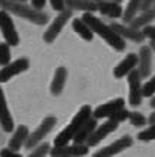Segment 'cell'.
I'll return each mask as SVG.
<instances>
[{
    "label": "cell",
    "instance_id": "cell-4",
    "mask_svg": "<svg viewBox=\"0 0 155 157\" xmlns=\"http://www.w3.org/2000/svg\"><path fill=\"white\" fill-rule=\"evenodd\" d=\"M0 31H2V35L5 38V43H7L10 47H15V46L19 44V35H18V31L15 28L12 16L9 12L2 10V9H0Z\"/></svg>",
    "mask_w": 155,
    "mask_h": 157
},
{
    "label": "cell",
    "instance_id": "cell-6",
    "mask_svg": "<svg viewBox=\"0 0 155 157\" xmlns=\"http://www.w3.org/2000/svg\"><path fill=\"white\" fill-rule=\"evenodd\" d=\"M72 16H73V12H72L70 9H66V10L60 12V13L53 19V22L50 24V27L47 28V31H44V35H42L44 41H46V43H53V41L57 38V35L61 33V29L65 28V25L68 24V21L72 19Z\"/></svg>",
    "mask_w": 155,
    "mask_h": 157
},
{
    "label": "cell",
    "instance_id": "cell-40",
    "mask_svg": "<svg viewBox=\"0 0 155 157\" xmlns=\"http://www.w3.org/2000/svg\"><path fill=\"white\" fill-rule=\"evenodd\" d=\"M154 9H155V5H154Z\"/></svg>",
    "mask_w": 155,
    "mask_h": 157
},
{
    "label": "cell",
    "instance_id": "cell-23",
    "mask_svg": "<svg viewBox=\"0 0 155 157\" xmlns=\"http://www.w3.org/2000/svg\"><path fill=\"white\" fill-rule=\"evenodd\" d=\"M155 19V9H151V10H146V12H142L139 16H136L135 19L129 24V27H132L133 29H138L141 31L143 28H146L151 25V22Z\"/></svg>",
    "mask_w": 155,
    "mask_h": 157
},
{
    "label": "cell",
    "instance_id": "cell-38",
    "mask_svg": "<svg viewBox=\"0 0 155 157\" xmlns=\"http://www.w3.org/2000/svg\"><path fill=\"white\" fill-rule=\"evenodd\" d=\"M149 46H151V48H152V50H154V52H155V43H151Z\"/></svg>",
    "mask_w": 155,
    "mask_h": 157
},
{
    "label": "cell",
    "instance_id": "cell-24",
    "mask_svg": "<svg viewBox=\"0 0 155 157\" xmlns=\"http://www.w3.org/2000/svg\"><path fill=\"white\" fill-rule=\"evenodd\" d=\"M141 9H142V0H129L127 6L124 7V12H123V22L126 25H129L138 16V12Z\"/></svg>",
    "mask_w": 155,
    "mask_h": 157
},
{
    "label": "cell",
    "instance_id": "cell-20",
    "mask_svg": "<svg viewBox=\"0 0 155 157\" xmlns=\"http://www.w3.org/2000/svg\"><path fill=\"white\" fill-rule=\"evenodd\" d=\"M66 9L81 10L83 13H94L98 10V3L94 0H66Z\"/></svg>",
    "mask_w": 155,
    "mask_h": 157
},
{
    "label": "cell",
    "instance_id": "cell-10",
    "mask_svg": "<svg viewBox=\"0 0 155 157\" xmlns=\"http://www.w3.org/2000/svg\"><path fill=\"white\" fill-rule=\"evenodd\" d=\"M132 144H133L132 137L126 135V137L119 138V140H116L114 143L108 144L107 147H104L101 150H98L97 153H94L92 157H113V156H116V154L121 153V151H124L126 148H129Z\"/></svg>",
    "mask_w": 155,
    "mask_h": 157
},
{
    "label": "cell",
    "instance_id": "cell-31",
    "mask_svg": "<svg viewBox=\"0 0 155 157\" xmlns=\"http://www.w3.org/2000/svg\"><path fill=\"white\" fill-rule=\"evenodd\" d=\"M142 33H143V35H145L146 38H149L152 43H155V27L154 25H149V27L143 28Z\"/></svg>",
    "mask_w": 155,
    "mask_h": 157
},
{
    "label": "cell",
    "instance_id": "cell-12",
    "mask_svg": "<svg viewBox=\"0 0 155 157\" xmlns=\"http://www.w3.org/2000/svg\"><path fill=\"white\" fill-rule=\"evenodd\" d=\"M124 109V100L123 98H114L111 101L105 103V104H101L98 106L97 109H94V113H92V117H95L97 121L98 119H102V117H113L120 110Z\"/></svg>",
    "mask_w": 155,
    "mask_h": 157
},
{
    "label": "cell",
    "instance_id": "cell-39",
    "mask_svg": "<svg viewBox=\"0 0 155 157\" xmlns=\"http://www.w3.org/2000/svg\"><path fill=\"white\" fill-rule=\"evenodd\" d=\"M94 2H97V3H101V2H104V0H94Z\"/></svg>",
    "mask_w": 155,
    "mask_h": 157
},
{
    "label": "cell",
    "instance_id": "cell-2",
    "mask_svg": "<svg viewBox=\"0 0 155 157\" xmlns=\"http://www.w3.org/2000/svg\"><path fill=\"white\" fill-rule=\"evenodd\" d=\"M0 9L9 12L10 15L24 18V19L32 22L34 25H38V27L46 25L50 19L48 13H46L44 10H37L27 3H15L10 0H0Z\"/></svg>",
    "mask_w": 155,
    "mask_h": 157
},
{
    "label": "cell",
    "instance_id": "cell-9",
    "mask_svg": "<svg viewBox=\"0 0 155 157\" xmlns=\"http://www.w3.org/2000/svg\"><path fill=\"white\" fill-rule=\"evenodd\" d=\"M89 153V147L87 144H72L63 147H53L50 151L51 157H83Z\"/></svg>",
    "mask_w": 155,
    "mask_h": 157
},
{
    "label": "cell",
    "instance_id": "cell-19",
    "mask_svg": "<svg viewBox=\"0 0 155 157\" xmlns=\"http://www.w3.org/2000/svg\"><path fill=\"white\" fill-rule=\"evenodd\" d=\"M98 10H100L102 15L111 18V19H117V18L123 16V12H124L120 3H117L114 0H110V2L104 0L101 3H98Z\"/></svg>",
    "mask_w": 155,
    "mask_h": 157
},
{
    "label": "cell",
    "instance_id": "cell-37",
    "mask_svg": "<svg viewBox=\"0 0 155 157\" xmlns=\"http://www.w3.org/2000/svg\"><path fill=\"white\" fill-rule=\"evenodd\" d=\"M10 2H15V3H27L28 0H10Z\"/></svg>",
    "mask_w": 155,
    "mask_h": 157
},
{
    "label": "cell",
    "instance_id": "cell-5",
    "mask_svg": "<svg viewBox=\"0 0 155 157\" xmlns=\"http://www.w3.org/2000/svg\"><path fill=\"white\" fill-rule=\"evenodd\" d=\"M56 123H57V119L54 116L44 117V121L40 123V126L29 135L27 144H25V148H28V150H34L37 145H40L41 141L46 138V135H48V132L56 126Z\"/></svg>",
    "mask_w": 155,
    "mask_h": 157
},
{
    "label": "cell",
    "instance_id": "cell-28",
    "mask_svg": "<svg viewBox=\"0 0 155 157\" xmlns=\"http://www.w3.org/2000/svg\"><path fill=\"white\" fill-rule=\"evenodd\" d=\"M138 140H141V141H152V140H155V125H149V128L139 132Z\"/></svg>",
    "mask_w": 155,
    "mask_h": 157
},
{
    "label": "cell",
    "instance_id": "cell-27",
    "mask_svg": "<svg viewBox=\"0 0 155 157\" xmlns=\"http://www.w3.org/2000/svg\"><path fill=\"white\" fill-rule=\"evenodd\" d=\"M51 151V147L48 143H41L40 145H37L34 150L31 151V154L28 157H46Z\"/></svg>",
    "mask_w": 155,
    "mask_h": 157
},
{
    "label": "cell",
    "instance_id": "cell-22",
    "mask_svg": "<svg viewBox=\"0 0 155 157\" xmlns=\"http://www.w3.org/2000/svg\"><path fill=\"white\" fill-rule=\"evenodd\" d=\"M72 27H73V31L79 35L81 38H83L85 41H92L94 33H92V29L89 28V25H88L82 18H75V19H72Z\"/></svg>",
    "mask_w": 155,
    "mask_h": 157
},
{
    "label": "cell",
    "instance_id": "cell-36",
    "mask_svg": "<svg viewBox=\"0 0 155 157\" xmlns=\"http://www.w3.org/2000/svg\"><path fill=\"white\" fill-rule=\"evenodd\" d=\"M151 107H152V109H155V96L151 98Z\"/></svg>",
    "mask_w": 155,
    "mask_h": 157
},
{
    "label": "cell",
    "instance_id": "cell-14",
    "mask_svg": "<svg viewBox=\"0 0 155 157\" xmlns=\"http://www.w3.org/2000/svg\"><path fill=\"white\" fill-rule=\"evenodd\" d=\"M110 27L114 29L117 34L120 35L123 40H130L135 41V43H142L146 37L143 35L142 31H138V29H133L132 27H129L126 24H119V22H113Z\"/></svg>",
    "mask_w": 155,
    "mask_h": 157
},
{
    "label": "cell",
    "instance_id": "cell-21",
    "mask_svg": "<svg viewBox=\"0 0 155 157\" xmlns=\"http://www.w3.org/2000/svg\"><path fill=\"white\" fill-rule=\"evenodd\" d=\"M98 128V123H97V119L95 117H91L83 126L81 128V131L78 132V135L75 137L73 144H87L89 137L94 134V131Z\"/></svg>",
    "mask_w": 155,
    "mask_h": 157
},
{
    "label": "cell",
    "instance_id": "cell-7",
    "mask_svg": "<svg viewBox=\"0 0 155 157\" xmlns=\"http://www.w3.org/2000/svg\"><path fill=\"white\" fill-rule=\"evenodd\" d=\"M142 76L139 74V71L138 68L135 71H132L127 76V82H129V103H130V106H133V107H138L139 104L142 103V98H143V93H142Z\"/></svg>",
    "mask_w": 155,
    "mask_h": 157
},
{
    "label": "cell",
    "instance_id": "cell-17",
    "mask_svg": "<svg viewBox=\"0 0 155 157\" xmlns=\"http://www.w3.org/2000/svg\"><path fill=\"white\" fill-rule=\"evenodd\" d=\"M29 135H31V134H29L28 126L19 125V126L16 128V131L13 132L12 138L9 140V147H7V148H10V150H13V151H19L22 147H25Z\"/></svg>",
    "mask_w": 155,
    "mask_h": 157
},
{
    "label": "cell",
    "instance_id": "cell-11",
    "mask_svg": "<svg viewBox=\"0 0 155 157\" xmlns=\"http://www.w3.org/2000/svg\"><path fill=\"white\" fill-rule=\"evenodd\" d=\"M117 128H119V122H117L116 119H113V117H110L108 121H105L102 125H100V126L94 131V134H92V135L89 137V140H88L87 145L88 147H94L97 144H100L104 138L108 137L111 132H114Z\"/></svg>",
    "mask_w": 155,
    "mask_h": 157
},
{
    "label": "cell",
    "instance_id": "cell-33",
    "mask_svg": "<svg viewBox=\"0 0 155 157\" xmlns=\"http://www.w3.org/2000/svg\"><path fill=\"white\" fill-rule=\"evenodd\" d=\"M155 0H142V12H146V10H151L154 9Z\"/></svg>",
    "mask_w": 155,
    "mask_h": 157
},
{
    "label": "cell",
    "instance_id": "cell-25",
    "mask_svg": "<svg viewBox=\"0 0 155 157\" xmlns=\"http://www.w3.org/2000/svg\"><path fill=\"white\" fill-rule=\"evenodd\" d=\"M10 46L7 43H0V65L2 66H7L10 63Z\"/></svg>",
    "mask_w": 155,
    "mask_h": 157
},
{
    "label": "cell",
    "instance_id": "cell-8",
    "mask_svg": "<svg viewBox=\"0 0 155 157\" xmlns=\"http://www.w3.org/2000/svg\"><path fill=\"white\" fill-rule=\"evenodd\" d=\"M28 68H29V60L27 57H20V59L10 62L7 66H3L0 69V84L7 82L9 79H12L13 76L25 72Z\"/></svg>",
    "mask_w": 155,
    "mask_h": 157
},
{
    "label": "cell",
    "instance_id": "cell-34",
    "mask_svg": "<svg viewBox=\"0 0 155 157\" xmlns=\"http://www.w3.org/2000/svg\"><path fill=\"white\" fill-rule=\"evenodd\" d=\"M46 2L47 0H31V6L37 10H42L46 7Z\"/></svg>",
    "mask_w": 155,
    "mask_h": 157
},
{
    "label": "cell",
    "instance_id": "cell-1",
    "mask_svg": "<svg viewBox=\"0 0 155 157\" xmlns=\"http://www.w3.org/2000/svg\"><path fill=\"white\" fill-rule=\"evenodd\" d=\"M82 19L89 25V28L92 29L94 34L104 38L108 43V46H111L114 50L123 52L126 48V40H123L113 28L110 25H107V24H104L101 19H98L94 13H83L82 15Z\"/></svg>",
    "mask_w": 155,
    "mask_h": 157
},
{
    "label": "cell",
    "instance_id": "cell-18",
    "mask_svg": "<svg viewBox=\"0 0 155 157\" xmlns=\"http://www.w3.org/2000/svg\"><path fill=\"white\" fill-rule=\"evenodd\" d=\"M66 79H68V69L65 66H59L54 72L53 81H51V85H50V91H51L53 96H60L63 88H65Z\"/></svg>",
    "mask_w": 155,
    "mask_h": 157
},
{
    "label": "cell",
    "instance_id": "cell-35",
    "mask_svg": "<svg viewBox=\"0 0 155 157\" xmlns=\"http://www.w3.org/2000/svg\"><path fill=\"white\" fill-rule=\"evenodd\" d=\"M148 122H149V125H155V112H154V113H151V115H149Z\"/></svg>",
    "mask_w": 155,
    "mask_h": 157
},
{
    "label": "cell",
    "instance_id": "cell-13",
    "mask_svg": "<svg viewBox=\"0 0 155 157\" xmlns=\"http://www.w3.org/2000/svg\"><path fill=\"white\" fill-rule=\"evenodd\" d=\"M138 65H139V56L135 55V53H129L114 68L113 74H114V76L117 79L124 78V76H129V74H130L132 71H135Z\"/></svg>",
    "mask_w": 155,
    "mask_h": 157
},
{
    "label": "cell",
    "instance_id": "cell-32",
    "mask_svg": "<svg viewBox=\"0 0 155 157\" xmlns=\"http://www.w3.org/2000/svg\"><path fill=\"white\" fill-rule=\"evenodd\" d=\"M0 157H22L18 151H13L10 148H3L0 151Z\"/></svg>",
    "mask_w": 155,
    "mask_h": 157
},
{
    "label": "cell",
    "instance_id": "cell-3",
    "mask_svg": "<svg viewBox=\"0 0 155 157\" xmlns=\"http://www.w3.org/2000/svg\"><path fill=\"white\" fill-rule=\"evenodd\" d=\"M92 113H94V110L91 109V106H88V104L82 106L79 109V112L70 121V123L61 132H59L56 135V138H54V147H63V145H68L69 141H73L82 126L92 117Z\"/></svg>",
    "mask_w": 155,
    "mask_h": 157
},
{
    "label": "cell",
    "instance_id": "cell-30",
    "mask_svg": "<svg viewBox=\"0 0 155 157\" xmlns=\"http://www.w3.org/2000/svg\"><path fill=\"white\" fill-rule=\"evenodd\" d=\"M50 5L56 12H63L66 10V0H50Z\"/></svg>",
    "mask_w": 155,
    "mask_h": 157
},
{
    "label": "cell",
    "instance_id": "cell-15",
    "mask_svg": "<svg viewBox=\"0 0 155 157\" xmlns=\"http://www.w3.org/2000/svg\"><path fill=\"white\" fill-rule=\"evenodd\" d=\"M152 48L151 46H142L139 50V65H138V71L141 74L142 78H148L151 74V68H152Z\"/></svg>",
    "mask_w": 155,
    "mask_h": 157
},
{
    "label": "cell",
    "instance_id": "cell-26",
    "mask_svg": "<svg viewBox=\"0 0 155 157\" xmlns=\"http://www.w3.org/2000/svg\"><path fill=\"white\" fill-rule=\"evenodd\" d=\"M129 121L130 123L136 126V128H141V126H145L146 123H148V119L143 116L142 113L139 112H130V115H129Z\"/></svg>",
    "mask_w": 155,
    "mask_h": 157
},
{
    "label": "cell",
    "instance_id": "cell-16",
    "mask_svg": "<svg viewBox=\"0 0 155 157\" xmlns=\"http://www.w3.org/2000/svg\"><path fill=\"white\" fill-rule=\"evenodd\" d=\"M0 125H2L5 132H12L15 128L13 119H12V115L9 112L6 97H5V93H3L2 87H0Z\"/></svg>",
    "mask_w": 155,
    "mask_h": 157
},
{
    "label": "cell",
    "instance_id": "cell-29",
    "mask_svg": "<svg viewBox=\"0 0 155 157\" xmlns=\"http://www.w3.org/2000/svg\"><path fill=\"white\" fill-rule=\"evenodd\" d=\"M143 97H154L155 96V76H152L149 81H146L142 87Z\"/></svg>",
    "mask_w": 155,
    "mask_h": 157
}]
</instances>
